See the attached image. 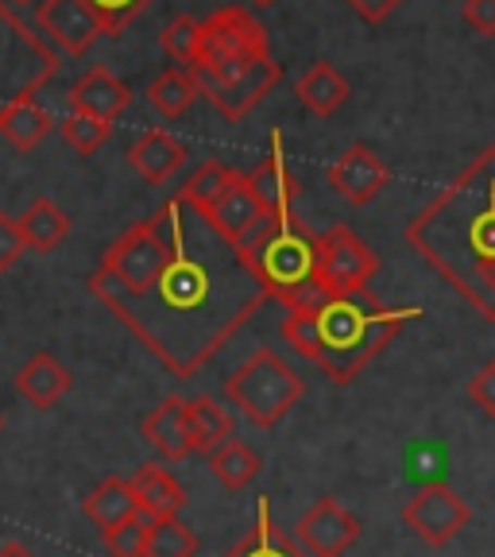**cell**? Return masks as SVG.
<instances>
[{"mask_svg": "<svg viewBox=\"0 0 495 557\" xmlns=\"http://www.w3.org/2000/svg\"><path fill=\"white\" fill-rule=\"evenodd\" d=\"M151 531H156V519L148 511L132 515L128 522L113 527V531H104V549L109 557H148V542H151Z\"/></svg>", "mask_w": 495, "mask_h": 557, "instance_id": "obj_30", "label": "cell"}, {"mask_svg": "<svg viewBox=\"0 0 495 557\" xmlns=\"http://www.w3.org/2000/svg\"><path fill=\"white\" fill-rule=\"evenodd\" d=\"M345 4L357 12L360 20H368V24H383V20L399 9L403 0H345Z\"/></svg>", "mask_w": 495, "mask_h": 557, "instance_id": "obj_37", "label": "cell"}, {"mask_svg": "<svg viewBox=\"0 0 495 557\" xmlns=\"http://www.w3.org/2000/svg\"><path fill=\"white\" fill-rule=\"evenodd\" d=\"M20 228H24L27 248H32V252H39V256H47V252H54L62 240H66L70 218H66V209H62L59 201L35 198L32 206L20 213Z\"/></svg>", "mask_w": 495, "mask_h": 557, "instance_id": "obj_24", "label": "cell"}, {"mask_svg": "<svg viewBox=\"0 0 495 557\" xmlns=\"http://www.w3.org/2000/svg\"><path fill=\"white\" fill-rule=\"evenodd\" d=\"M62 139H66L70 151H78V156H94L101 151V144L113 136V124L97 121V116H86V113H70L66 121L59 124Z\"/></svg>", "mask_w": 495, "mask_h": 557, "instance_id": "obj_32", "label": "cell"}, {"mask_svg": "<svg viewBox=\"0 0 495 557\" xmlns=\"http://www.w3.org/2000/svg\"><path fill=\"white\" fill-rule=\"evenodd\" d=\"M132 487H136L139 511H148L151 519H178V511L186 507V487L163 465H139Z\"/></svg>", "mask_w": 495, "mask_h": 557, "instance_id": "obj_21", "label": "cell"}, {"mask_svg": "<svg viewBox=\"0 0 495 557\" xmlns=\"http://www.w3.org/2000/svg\"><path fill=\"white\" fill-rule=\"evenodd\" d=\"M295 94L313 116H333L341 104L348 101V82L333 62L318 59V62H310V70L295 82Z\"/></svg>", "mask_w": 495, "mask_h": 557, "instance_id": "obj_23", "label": "cell"}, {"mask_svg": "<svg viewBox=\"0 0 495 557\" xmlns=\"http://www.w3.org/2000/svg\"><path fill=\"white\" fill-rule=\"evenodd\" d=\"M233 178H236L233 166H225L221 159H206V163H201L198 171L186 178V186H178V194H183L194 209L209 213V209H213V201L228 190V183H233Z\"/></svg>", "mask_w": 495, "mask_h": 557, "instance_id": "obj_28", "label": "cell"}, {"mask_svg": "<svg viewBox=\"0 0 495 557\" xmlns=\"http://www.w3.org/2000/svg\"><path fill=\"white\" fill-rule=\"evenodd\" d=\"M469 519H472V507L465 504V496H457L449 484H422L414 496L403 504L407 531L434 549L449 546V542L469 527Z\"/></svg>", "mask_w": 495, "mask_h": 557, "instance_id": "obj_7", "label": "cell"}, {"mask_svg": "<svg viewBox=\"0 0 495 557\" xmlns=\"http://www.w3.org/2000/svg\"><path fill=\"white\" fill-rule=\"evenodd\" d=\"M221 557H310V554H306V546L295 534H287L279 527L268 499H260V507H256V527L244 534L236 546H228Z\"/></svg>", "mask_w": 495, "mask_h": 557, "instance_id": "obj_20", "label": "cell"}, {"mask_svg": "<svg viewBox=\"0 0 495 557\" xmlns=\"http://www.w3.org/2000/svg\"><path fill=\"white\" fill-rule=\"evenodd\" d=\"M32 4H35V0H0V12H4V16H9L12 24H16L20 32L27 35V39H32V32H27V24L20 20V9H32ZM39 4H44V0H39Z\"/></svg>", "mask_w": 495, "mask_h": 557, "instance_id": "obj_38", "label": "cell"}, {"mask_svg": "<svg viewBox=\"0 0 495 557\" xmlns=\"http://www.w3.org/2000/svg\"><path fill=\"white\" fill-rule=\"evenodd\" d=\"M418 318H422L418 306L392 310L372 290H357L330 298L318 310H287L283 337L333 383H352Z\"/></svg>", "mask_w": 495, "mask_h": 557, "instance_id": "obj_3", "label": "cell"}, {"mask_svg": "<svg viewBox=\"0 0 495 557\" xmlns=\"http://www.w3.org/2000/svg\"><path fill=\"white\" fill-rule=\"evenodd\" d=\"M302 375L279 357L275 348H256L225 380V399L260 430L279 426L287 410L302 399Z\"/></svg>", "mask_w": 495, "mask_h": 557, "instance_id": "obj_6", "label": "cell"}, {"mask_svg": "<svg viewBox=\"0 0 495 557\" xmlns=\"http://www.w3.org/2000/svg\"><path fill=\"white\" fill-rule=\"evenodd\" d=\"M469 399L477 403L480 414L495 418V357L484 360V364H480L477 372H472V380H469Z\"/></svg>", "mask_w": 495, "mask_h": 557, "instance_id": "obj_35", "label": "cell"}, {"mask_svg": "<svg viewBox=\"0 0 495 557\" xmlns=\"http://www.w3.org/2000/svg\"><path fill=\"white\" fill-rule=\"evenodd\" d=\"M465 24L480 35H495V0H465Z\"/></svg>", "mask_w": 495, "mask_h": 557, "instance_id": "obj_36", "label": "cell"}, {"mask_svg": "<svg viewBox=\"0 0 495 557\" xmlns=\"http://www.w3.org/2000/svg\"><path fill=\"white\" fill-rule=\"evenodd\" d=\"M252 4H260V9H271V4H279V0H252Z\"/></svg>", "mask_w": 495, "mask_h": 557, "instance_id": "obj_40", "label": "cell"}, {"mask_svg": "<svg viewBox=\"0 0 495 557\" xmlns=\"http://www.w3.org/2000/svg\"><path fill=\"white\" fill-rule=\"evenodd\" d=\"M407 244L484 322H495V148L410 218Z\"/></svg>", "mask_w": 495, "mask_h": 557, "instance_id": "obj_2", "label": "cell"}, {"mask_svg": "<svg viewBox=\"0 0 495 557\" xmlns=\"http://www.w3.org/2000/svg\"><path fill=\"white\" fill-rule=\"evenodd\" d=\"M163 206L171 218V256L144 295L109 302V310L156 352L159 364L190 380L268 302V290L248 271L240 244L218 233L183 194Z\"/></svg>", "mask_w": 495, "mask_h": 557, "instance_id": "obj_1", "label": "cell"}, {"mask_svg": "<svg viewBox=\"0 0 495 557\" xmlns=\"http://www.w3.org/2000/svg\"><path fill=\"white\" fill-rule=\"evenodd\" d=\"M139 434H144V442H148L159 457H166V461H183V457H190L194 445H190V430H186L183 395H166V399L139 422Z\"/></svg>", "mask_w": 495, "mask_h": 557, "instance_id": "obj_16", "label": "cell"}, {"mask_svg": "<svg viewBox=\"0 0 495 557\" xmlns=\"http://www.w3.org/2000/svg\"><path fill=\"white\" fill-rule=\"evenodd\" d=\"M360 531H364V522L333 496H318L310 511L295 522V539L310 557H341L360 539Z\"/></svg>", "mask_w": 495, "mask_h": 557, "instance_id": "obj_9", "label": "cell"}, {"mask_svg": "<svg viewBox=\"0 0 495 557\" xmlns=\"http://www.w3.org/2000/svg\"><path fill=\"white\" fill-rule=\"evenodd\" d=\"M198 94H201V86H198V78H194V70H183V66H166L148 86L151 109H156L159 116H166V121H178V116L198 101Z\"/></svg>", "mask_w": 495, "mask_h": 557, "instance_id": "obj_27", "label": "cell"}, {"mask_svg": "<svg viewBox=\"0 0 495 557\" xmlns=\"http://www.w3.org/2000/svg\"><path fill=\"white\" fill-rule=\"evenodd\" d=\"M51 128H54L51 113L35 101L32 89H27V94H20L16 101H9L4 109H0V136L9 139L16 151H24V156L39 148V144L51 136Z\"/></svg>", "mask_w": 495, "mask_h": 557, "instance_id": "obj_18", "label": "cell"}, {"mask_svg": "<svg viewBox=\"0 0 495 557\" xmlns=\"http://www.w3.org/2000/svg\"><path fill=\"white\" fill-rule=\"evenodd\" d=\"M0 557H35L27 546H20V542H9V546H0Z\"/></svg>", "mask_w": 495, "mask_h": 557, "instance_id": "obj_39", "label": "cell"}, {"mask_svg": "<svg viewBox=\"0 0 495 557\" xmlns=\"http://www.w3.org/2000/svg\"><path fill=\"white\" fill-rule=\"evenodd\" d=\"M260 469H263V457L248 442H240V437H228V442H221L218 449L209 453V472L228 492H244V487L260 476Z\"/></svg>", "mask_w": 495, "mask_h": 557, "instance_id": "obj_25", "label": "cell"}, {"mask_svg": "<svg viewBox=\"0 0 495 557\" xmlns=\"http://www.w3.org/2000/svg\"><path fill=\"white\" fill-rule=\"evenodd\" d=\"M35 24L62 54H86L97 35H104L86 0H44L35 9Z\"/></svg>", "mask_w": 495, "mask_h": 557, "instance_id": "obj_11", "label": "cell"}, {"mask_svg": "<svg viewBox=\"0 0 495 557\" xmlns=\"http://www.w3.org/2000/svg\"><path fill=\"white\" fill-rule=\"evenodd\" d=\"M268 27L240 4H221L201 20V54L194 74L209 82H233L260 66L268 54Z\"/></svg>", "mask_w": 495, "mask_h": 557, "instance_id": "obj_5", "label": "cell"}, {"mask_svg": "<svg viewBox=\"0 0 495 557\" xmlns=\"http://www.w3.org/2000/svg\"><path fill=\"white\" fill-rule=\"evenodd\" d=\"M194 78H198V74H194ZM279 78H283V66H279L275 59H263L260 66H252L248 74H240V78H233V82L198 78V86H201V97H209V104H213L225 121L236 124L279 86Z\"/></svg>", "mask_w": 495, "mask_h": 557, "instance_id": "obj_10", "label": "cell"}, {"mask_svg": "<svg viewBox=\"0 0 495 557\" xmlns=\"http://www.w3.org/2000/svg\"><path fill=\"white\" fill-rule=\"evenodd\" d=\"M240 256L268 298L287 310H318L330 302L322 287V233H313L295 209L263 218L240 240Z\"/></svg>", "mask_w": 495, "mask_h": 557, "instance_id": "obj_4", "label": "cell"}, {"mask_svg": "<svg viewBox=\"0 0 495 557\" xmlns=\"http://www.w3.org/2000/svg\"><path fill=\"white\" fill-rule=\"evenodd\" d=\"M392 183V171L368 144H352L337 163L330 166V186L352 206H368L383 186Z\"/></svg>", "mask_w": 495, "mask_h": 557, "instance_id": "obj_12", "label": "cell"}, {"mask_svg": "<svg viewBox=\"0 0 495 557\" xmlns=\"http://www.w3.org/2000/svg\"><path fill=\"white\" fill-rule=\"evenodd\" d=\"M159 47H163L171 62H178L183 70H194L201 54V20L174 16L171 24L159 32Z\"/></svg>", "mask_w": 495, "mask_h": 557, "instance_id": "obj_29", "label": "cell"}, {"mask_svg": "<svg viewBox=\"0 0 495 557\" xmlns=\"http://www.w3.org/2000/svg\"><path fill=\"white\" fill-rule=\"evenodd\" d=\"M82 511H86V519L94 522V527H101V534L113 531V527L128 522L132 515H139L136 487H132V480H124V476L101 480V484L82 499Z\"/></svg>", "mask_w": 495, "mask_h": 557, "instance_id": "obj_22", "label": "cell"}, {"mask_svg": "<svg viewBox=\"0 0 495 557\" xmlns=\"http://www.w3.org/2000/svg\"><path fill=\"white\" fill-rule=\"evenodd\" d=\"M128 104H132V89L104 66L86 70L78 78V86L70 89V113L97 116L104 124H113Z\"/></svg>", "mask_w": 495, "mask_h": 557, "instance_id": "obj_14", "label": "cell"}, {"mask_svg": "<svg viewBox=\"0 0 495 557\" xmlns=\"http://www.w3.org/2000/svg\"><path fill=\"white\" fill-rule=\"evenodd\" d=\"M0 430H4V414H0Z\"/></svg>", "mask_w": 495, "mask_h": 557, "instance_id": "obj_41", "label": "cell"}, {"mask_svg": "<svg viewBox=\"0 0 495 557\" xmlns=\"http://www.w3.org/2000/svg\"><path fill=\"white\" fill-rule=\"evenodd\" d=\"M206 218L218 225V233H225L233 244H240L244 236L252 233V228L268 218V213H263L260 201H256L252 186H248V174L236 171V178L228 183V190L213 201V209H209Z\"/></svg>", "mask_w": 495, "mask_h": 557, "instance_id": "obj_17", "label": "cell"}, {"mask_svg": "<svg viewBox=\"0 0 495 557\" xmlns=\"http://www.w3.org/2000/svg\"><path fill=\"white\" fill-rule=\"evenodd\" d=\"M380 271V256L368 248L364 236H357L348 225H333L322 233V287L330 298L357 295L368 290V278Z\"/></svg>", "mask_w": 495, "mask_h": 557, "instance_id": "obj_8", "label": "cell"}, {"mask_svg": "<svg viewBox=\"0 0 495 557\" xmlns=\"http://www.w3.org/2000/svg\"><path fill=\"white\" fill-rule=\"evenodd\" d=\"M194 554H198V534L183 519H156L148 557H194Z\"/></svg>", "mask_w": 495, "mask_h": 557, "instance_id": "obj_31", "label": "cell"}, {"mask_svg": "<svg viewBox=\"0 0 495 557\" xmlns=\"http://www.w3.org/2000/svg\"><path fill=\"white\" fill-rule=\"evenodd\" d=\"M148 4H151V0H86V9L97 16V24H101L104 35L124 32V27H128L139 12L148 9Z\"/></svg>", "mask_w": 495, "mask_h": 557, "instance_id": "obj_33", "label": "cell"}, {"mask_svg": "<svg viewBox=\"0 0 495 557\" xmlns=\"http://www.w3.org/2000/svg\"><path fill=\"white\" fill-rule=\"evenodd\" d=\"M24 252H27V240H24V228H20V218L0 213V275L16 268V260Z\"/></svg>", "mask_w": 495, "mask_h": 557, "instance_id": "obj_34", "label": "cell"}, {"mask_svg": "<svg viewBox=\"0 0 495 557\" xmlns=\"http://www.w3.org/2000/svg\"><path fill=\"white\" fill-rule=\"evenodd\" d=\"M186 430H190V445L194 453H213L221 442L233 437V418L221 407L218 399L198 395V399H186Z\"/></svg>", "mask_w": 495, "mask_h": 557, "instance_id": "obj_26", "label": "cell"}, {"mask_svg": "<svg viewBox=\"0 0 495 557\" xmlns=\"http://www.w3.org/2000/svg\"><path fill=\"white\" fill-rule=\"evenodd\" d=\"M186 159H190L186 144H183V139H174L171 132H163V128H148L128 148L132 171H136L139 178H144V183H151V186L171 183L174 174L186 166Z\"/></svg>", "mask_w": 495, "mask_h": 557, "instance_id": "obj_15", "label": "cell"}, {"mask_svg": "<svg viewBox=\"0 0 495 557\" xmlns=\"http://www.w3.org/2000/svg\"><path fill=\"white\" fill-rule=\"evenodd\" d=\"M248 186H252L256 201H260V209L268 218L271 213H290V209H295L298 194H302V183L290 174L287 159H283V139H279V132L271 136L268 156L248 171Z\"/></svg>", "mask_w": 495, "mask_h": 557, "instance_id": "obj_13", "label": "cell"}, {"mask_svg": "<svg viewBox=\"0 0 495 557\" xmlns=\"http://www.w3.org/2000/svg\"><path fill=\"white\" fill-rule=\"evenodd\" d=\"M12 383H16V392L24 395L32 407L51 410V407H59V399L70 392V372L59 357H51V352H35V357L16 372Z\"/></svg>", "mask_w": 495, "mask_h": 557, "instance_id": "obj_19", "label": "cell"}]
</instances>
